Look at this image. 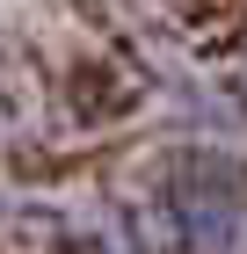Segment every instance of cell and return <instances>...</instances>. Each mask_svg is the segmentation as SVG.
<instances>
[{
  "instance_id": "1",
  "label": "cell",
  "mask_w": 247,
  "mask_h": 254,
  "mask_svg": "<svg viewBox=\"0 0 247 254\" xmlns=\"http://www.w3.org/2000/svg\"><path fill=\"white\" fill-rule=\"evenodd\" d=\"M160 233L182 254H233L247 240V182L233 160L218 153H189L160 175Z\"/></svg>"
}]
</instances>
